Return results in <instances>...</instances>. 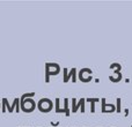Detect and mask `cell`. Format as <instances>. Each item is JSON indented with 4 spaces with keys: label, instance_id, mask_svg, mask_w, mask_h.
I'll list each match as a JSON object with an SVG mask.
<instances>
[{
    "label": "cell",
    "instance_id": "cell-1",
    "mask_svg": "<svg viewBox=\"0 0 132 127\" xmlns=\"http://www.w3.org/2000/svg\"><path fill=\"white\" fill-rule=\"evenodd\" d=\"M35 96V93H26L21 96L20 98V103H21V109L24 112H31L32 110L35 109L36 104L32 99H30L29 97H32Z\"/></svg>",
    "mask_w": 132,
    "mask_h": 127
},
{
    "label": "cell",
    "instance_id": "cell-2",
    "mask_svg": "<svg viewBox=\"0 0 132 127\" xmlns=\"http://www.w3.org/2000/svg\"><path fill=\"white\" fill-rule=\"evenodd\" d=\"M21 103H20V98H18V97H15L14 98V101H13V104L12 105H9L8 104V101H7V98H2V112H6V106H7V109H8V112H14V107L16 106V112H20L19 111V105H20Z\"/></svg>",
    "mask_w": 132,
    "mask_h": 127
},
{
    "label": "cell",
    "instance_id": "cell-3",
    "mask_svg": "<svg viewBox=\"0 0 132 127\" xmlns=\"http://www.w3.org/2000/svg\"><path fill=\"white\" fill-rule=\"evenodd\" d=\"M52 101L50 98H41L37 103V107L39 109L41 112H49L52 110Z\"/></svg>",
    "mask_w": 132,
    "mask_h": 127
},
{
    "label": "cell",
    "instance_id": "cell-4",
    "mask_svg": "<svg viewBox=\"0 0 132 127\" xmlns=\"http://www.w3.org/2000/svg\"><path fill=\"white\" fill-rule=\"evenodd\" d=\"M105 98H101V103H102V112L103 113H110V112L116 111V106L114 104H107Z\"/></svg>",
    "mask_w": 132,
    "mask_h": 127
},
{
    "label": "cell",
    "instance_id": "cell-5",
    "mask_svg": "<svg viewBox=\"0 0 132 127\" xmlns=\"http://www.w3.org/2000/svg\"><path fill=\"white\" fill-rule=\"evenodd\" d=\"M81 105H82V99L80 98V101L77 103V99L75 98H72V112L73 113H75V112L78 111V109L79 107H81Z\"/></svg>",
    "mask_w": 132,
    "mask_h": 127
},
{
    "label": "cell",
    "instance_id": "cell-6",
    "mask_svg": "<svg viewBox=\"0 0 132 127\" xmlns=\"http://www.w3.org/2000/svg\"><path fill=\"white\" fill-rule=\"evenodd\" d=\"M86 101L89 102V104H90V112L94 113V112H95V103L100 102V98H87Z\"/></svg>",
    "mask_w": 132,
    "mask_h": 127
},
{
    "label": "cell",
    "instance_id": "cell-7",
    "mask_svg": "<svg viewBox=\"0 0 132 127\" xmlns=\"http://www.w3.org/2000/svg\"><path fill=\"white\" fill-rule=\"evenodd\" d=\"M55 102H56V112H57V113H63V112H64V113H65L64 109H62V107H60V99H59V98H56Z\"/></svg>",
    "mask_w": 132,
    "mask_h": 127
},
{
    "label": "cell",
    "instance_id": "cell-8",
    "mask_svg": "<svg viewBox=\"0 0 132 127\" xmlns=\"http://www.w3.org/2000/svg\"><path fill=\"white\" fill-rule=\"evenodd\" d=\"M72 77V81L75 82L77 81V69L75 68H72V69L70 70V73H68V80Z\"/></svg>",
    "mask_w": 132,
    "mask_h": 127
},
{
    "label": "cell",
    "instance_id": "cell-9",
    "mask_svg": "<svg viewBox=\"0 0 132 127\" xmlns=\"http://www.w3.org/2000/svg\"><path fill=\"white\" fill-rule=\"evenodd\" d=\"M64 111L66 117L70 116V110H68V98H65L64 99Z\"/></svg>",
    "mask_w": 132,
    "mask_h": 127
},
{
    "label": "cell",
    "instance_id": "cell-10",
    "mask_svg": "<svg viewBox=\"0 0 132 127\" xmlns=\"http://www.w3.org/2000/svg\"><path fill=\"white\" fill-rule=\"evenodd\" d=\"M109 80H110V81H112V82H119V81L122 80V73L117 74V76H116V77L112 76V75H110V76H109Z\"/></svg>",
    "mask_w": 132,
    "mask_h": 127
},
{
    "label": "cell",
    "instance_id": "cell-11",
    "mask_svg": "<svg viewBox=\"0 0 132 127\" xmlns=\"http://www.w3.org/2000/svg\"><path fill=\"white\" fill-rule=\"evenodd\" d=\"M121 103H122V99L118 97V98H117V99H116V112H117V113H121V112H122Z\"/></svg>",
    "mask_w": 132,
    "mask_h": 127
},
{
    "label": "cell",
    "instance_id": "cell-12",
    "mask_svg": "<svg viewBox=\"0 0 132 127\" xmlns=\"http://www.w3.org/2000/svg\"><path fill=\"white\" fill-rule=\"evenodd\" d=\"M110 68H111V69H122V65L118 62H114L110 65Z\"/></svg>",
    "mask_w": 132,
    "mask_h": 127
},
{
    "label": "cell",
    "instance_id": "cell-13",
    "mask_svg": "<svg viewBox=\"0 0 132 127\" xmlns=\"http://www.w3.org/2000/svg\"><path fill=\"white\" fill-rule=\"evenodd\" d=\"M63 72H64V77H63V81L66 83V82H68V73H67V69L64 68V69H63Z\"/></svg>",
    "mask_w": 132,
    "mask_h": 127
},
{
    "label": "cell",
    "instance_id": "cell-14",
    "mask_svg": "<svg viewBox=\"0 0 132 127\" xmlns=\"http://www.w3.org/2000/svg\"><path fill=\"white\" fill-rule=\"evenodd\" d=\"M82 99V105H81V112H85V102H86V99L85 98H81Z\"/></svg>",
    "mask_w": 132,
    "mask_h": 127
},
{
    "label": "cell",
    "instance_id": "cell-15",
    "mask_svg": "<svg viewBox=\"0 0 132 127\" xmlns=\"http://www.w3.org/2000/svg\"><path fill=\"white\" fill-rule=\"evenodd\" d=\"M124 114H125V117H128V116H129V109H128V107H126V109L124 110Z\"/></svg>",
    "mask_w": 132,
    "mask_h": 127
},
{
    "label": "cell",
    "instance_id": "cell-16",
    "mask_svg": "<svg viewBox=\"0 0 132 127\" xmlns=\"http://www.w3.org/2000/svg\"><path fill=\"white\" fill-rule=\"evenodd\" d=\"M131 127H132V125H131Z\"/></svg>",
    "mask_w": 132,
    "mask_h": 127
}]
</instances>
